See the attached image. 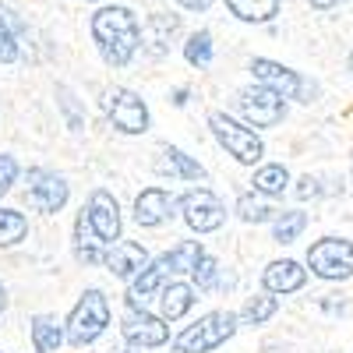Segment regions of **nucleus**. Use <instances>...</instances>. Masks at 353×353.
<instances>
[{
  "label": "nucleus",
  "mask_w": 353,
  "mask_h": 353,
  "mask_svg": "<svg viewBox=\"0 0 353 353\" xmlns=\"http://www.w3.org/2000/svg\"><path fill=\"white\" fill-rule=\"evenodd\" d=\"M92 39L110 68H128L141 46V25L128 8H99L92 14Z\"/></svg>",
  "instance_id": "f257e3e1"
},
{
  "label": "nucleus",
  "mask_w": 353,
  "mask_h": 353,
  "mask_svg": "<svg viewBox=\"0 0 353 353\" xmlns=\"http://www.w3.org/2000/svg\"><path fill=\"white\" fill-rule=\"evenodd\" d=\"M110 325V301H106V293L103 290H85L81 293V301L71 307L68 314V343L71 346H88V343H96Z\"/></svg>",
  "instance_id": "f03ea898"
},
{
  "label": "nucleus",
  "mask_w": 353,
  "mask_h": 353,
  "mask_svg": "<svg viewBox=\"0 0 353 353\" xmlns=\"http://www.w3.org/2000/svg\"><path fill=\"white\" fill-rule=\"evenodd\" d=\"M233 332H237V314L233 311H209L205 318H198L194 325H188L173 339V353H212Z\"/></svg>",
  "instance_id": "7ed1b4c3"
},
{
  "label": "nucleus",
  "mask_w": 353,
  "mask_h": 353,
  "mask_svg": "<svg viewBox=\"0 0 353 353\" xmlns=\"http://www.w3.org/2000/svg\"><path fill=\"white\" fill-rule=\"evenodd\" d=\"M209 128H212L216 141H219L223 149H226L233 159H237V163L254 166V163L265 156V145H261V138L254 134V128L237 124V121H233V117H226L223 110L209 113Z\"/></svg>",
  "instance_id": "20e7f679"
},
{
  "label": "nucleus",
  "mask_w": 353,
  "mask_h": 353,
  "mask_svg": "<svg viewBox=\"0 0 353 353\" xmlns=\"http://www.w3.org/2000/svg\"><path fill=\"white\" fill-rule=\"evenodd\" d=\"M307 269L318 279H329V283L350 279L353 276V244L343 237H321L307 251Z\"/></svg>",
  "instance_id": "39448f33"
},
{
  "label": "nucleus",
  "mask_w": 353,
  "mask_h": 353,
  "mask_svg": "<svg viewBox=\"0 0 353 353\" xmlns=\"http://www.w3.org/2000/svg\"><path fill=\"white\" fill-rule=\"evenodd\" d=\"M103 110L110 117V124L121 134H145L149 131V106H145V99L138 92H131V88L113 85L103 96Z\"/></svg>",
  "instance_id": "423d86ee"
},
{
  "label": "nucleus",
  "mask_w": 353,
  "mask_h": 353,
  "mask_svg": "<svg viewBox=\"0 0 353 353\" xmlns=\"http://www.w3.org/2000/svg\"><path fill=\"white\" fill-rule=\"evenodd\" d=\"M251 74H254V81H258V85H269V88H276V92H279V96H286V99L311 103V99L318 96L314 81L301 78L297 71L286 68V64L269 61V57H254V61H251Z\"/></svg>",
  "instance_id": "0eeeda50"
},
{
  "label": "nucleus",
  "mask_w": 353,
  "mask_h": 353,
  "mask_svg": "<svg viewBox=\"0 0 353 353\" xmlns=\"http://www.w3.org/2000/svg\"><path fill=\"white\" fill-rule=\"evenodd\" d=\"M237 110L244 113V121L254 128H276L286 117V96H279L269 85H251L241 88L237 96Z\"/></svg>",
  "instance_id": "6e6552de"
},
{
  "label": "nucleus",
  "mask_w": 353,
  "mask_h": 353,
  "mask_svg": "<svg viewBox=\"0 0 353 353\" xmlns=\"http://www.w3.org/2000/svg\"><path fill=\"white\" fill-rule=\"evenodd\" d=\"M176 205H181V216L184 223L194 230V233H212L226 223V209L223 201L209 191V188H191L184 191L181 198H176Z\"/></svg>",
  "instance_id": "1a4fd4ad"
},
{
  "label": "nucleus",
  "mask_w": 353,
  "mask_h": 353,
  "mask_svg": "<svg viewBox=\"0 0 353 353\" xmlns=\"http://www.w3.org/2000/svg\"><path fill=\"white\" fill-rule=\"evenodd\" d=\"M163 321H166V318H156V314H149L145 307H138V304L128 301V314H124L121 332H124V339H128L131 346H138V350H156V346H163V343L170 339V329L163 325Z\"/></svg>",
  "instance_id": "9d476101"
},
{
  "label": "nucleus",
  "mask_w": 353,
  "mask_h": 353,
  "mask_svg": "<svg viewBox=\"0 0 353 353\" xmlns=\"http://www.w3.org/2000/svg\"><path fill=\"white\" fill-rule=\"evenodd\" d=\"M28 201L36 205L39 212H61L68 205V181L57 176L50 170H28Z\"/></svg>",
  "instance_id": "9b49d317"
},
{
  "label": "nucleus",
  "mask_w": 353,
  "mask_h": 353,
  "mask_svg": "<svg viewBox=\"0 0 353 353\" xmlns=\"http://www.w3.org/2000/svg\"><path fill=\"white\" fill-rule=\"evenodd\" d=\"M85 212H88V223H92V230L99 233L103 244H117V241H121V205H117V198L110 191L99 188V191L88 194Z\"/></svg>",
  "instance_id": "f8f14e48"
},
{
  "label": "nucleus",
  "mask_w": 353,
  "mask_h": 353,
  "mask_svg": "<svg viewBox=\"0 0 353 353\" xmlns=\"http://www.w3.org/2000/svg\"><path fill=\"white\" fill-rule=\"evenodd\" d=\"M103 265H106V269H110L117 279L134 283V279L145 272V265H149V254H145V248L134 244V241H117V244L106 251Z\"/></svg>",
  "instance_id": "ddd939ff"
},
{
  "label": "nucleus",
  "mask_w": 353,
  "mask_h": 353,
  "mask_svg": "<svg viewBox=\"0 0 353 353\" xmlns=\"http://www.w3.org/2000/svg\"><path fill=\"white\" fill-rule=\"evenodd\" d=\"M173 209H176L173 194H166L163 188H145L134 198V223L138 226H159L173 216Z\"/></svg>",
  "instance_id": "4468645a"
},
{
  "label": "nucleus",
  "mask_w": 353,
  "mask_h": 353,
  "mask_svg": "<svg viewBox=\"0 0 353 353\" xmlns=\"http://www.w3.org/2000/svg\"><path fill=\"white\" fill-rule=\"evenodd\" d=\"M307 283V269H301V261L293 258H283V261H272L269 269L261 272V286L265 293H297L301 286Z\"/></svg>",
  "instance_id": "2eb2a0df"
},
{
  "label": "nucleus",
  "mask_w": 353,
  "mask_h": 353,
  "mask_svg": "<svg viewBox=\"0 0 353 353\" xmlns=\"http://www.w3.org/2000/svg\"><path fill=\"white\" fill-rule=\"evenodd\" d=\"M156 170L163 176H176V181H205V166L194 156H188L184 149H176V145H163Z\"/></svg>",
  "instance_id": "dca6fc26"
},
{
  "label": "nucleus",
  "mask_w": 353,
  "mask_h": 353,
  "mask_svg": "<svg viewBox=\"0 0 353 353\" xmlns=\"http://www.w3.org/2000/svg\"><path fill=\"white\" fill-rule=\"evenodd\" d=\"M99 233L92 230V223H88V212L81 209V216H78V223H74V254H78V261H85V265H99L106 254L99 251Z\"/></svg>",
  "instance_id": "f3484780"
},
{
  "label": "nucleus",
  "mask_w": 353,
  "mask_h": 353,
  "mask_svg": "<svg viewBox=\"0 0 353 353\" xmlns=\"http://www.w3.org/2000/svg\"><path fill=\"white\" fill-rule=\"evenodd\" d=\"M64 339H68V329H61L57 318H50V314L32 318V346H36V353H57Z\"/></svg>",
  "instance_id": "a211bd4d"
},
{
  "label": "nucleus",
  "mask_w": 353,
  "mask_h": 353,
  "mask_svg": "<svg viewBox=\"0 0 353 353\" xmlns=\"http://www.w3.org/2000/svg\"><path fill=\"white\" fill-rule=\"evenodd\" d=\"M159 304H163V318L176 321L194 307V290L188 283H166V290L159 293Z\"/></svg>",
  "instance_id": "6ab92c4d"
},
{
  "label": "nucleus",
  "mask_w": 353,
  "mask_h": 353,
  "mask_svg": "<svg viewBox=\"0 0 353 353\" xmlns=\"http://www.w3.org/2000/svg\"><path fill=\"white\" fill-rule=\"evenodd\" d=\"M223 4L230 8L233 18H241V21H272L279 14V0H223Z\"/></svg>",
  "instance_id": "aec40b11"
},
{
  "label": "nucleus",
  "mask_w": 353,
  "mask_h": 353,
  "mask_svg": "<svg viewBox=\"0 0 353 353\" xmlns=\"http://www.w3.org/2000/svg\"><path fill=\"white\" fill-rule=\"evenodd\" d=\"M251 184H254V191L265 194V198H279V194L286 191V184H290V173H286L283 163H269V166H261V170L254 173Z\"/></svg>",
  "instance_id": "412c9836"
},
{
  "label": "nucleus",
  "mask_w": 353,
  "mask_h": 353,
  "mask_svg": "<svg viewBox=\"0 0 353 353\" xmlns=\"http://www.w3.org/2000/svg\"><path fill=\"white\" fill-rule=\"evenodd\" d=\"M25 233H28V219L18 209H0V248L25 241Z\"/></svg>",
  "instance_id": "4be33fe9"
},
{
  "label": "nucleus",
  "mask_w": 353,
  "mask_h": 353,
  "mask_svg": "<svg viewBox=\"0 0 353 353\" xmlns=\"http://www.w3.org/2000/svg\"><path fill=\"white\" fill-rule=\"evenodd\" d=\"M307 230V212H283L272 226V241L276 244H293Z\"/></svg>",
  "instance_id": "5701e85b"
},
{
  "label": "nucleus",
  "mask_w": 353,
  "mask_h": 353,
  "mask_svg": "<svg viewBox=\"0 0 353 353\" xmlns=\"http://www.w3.org/2000/svg\"><path fill=\"white\" fill-rule=\"evenodd\" d=\"M184 57L191 68H209L212 64V32H194L188 43H184Z\"/></svg>",
  "instance_id": "b1692460"
},
{
  "label": "nucleus",
  "mask_w": 353,
  "mask_h": 353,
  "mask_svg": "<svg viewBox=\"0 0 353 353\" xmlns=\"http://www.w3.org/2000/svg\"><path fill=\"white\" fill-rule=\"evenodd\" d=\"M237 216H241L244 223H269V219L276 216V209H272L269 201L254 198V194H241V198H237Z\"/></svg>",
  "instance_id": "393cba45"
},
{
  "label": "nucleus",
  "mask_w": 353,
  "mask_h": 353,
  "mask_svg": "<svg viewBox=\"0 0 353 353\" xmlns=\"http://www.w3.org/2000/svg\"><path fill=\"white\" fill-rule=\"evenodd\" d=\"M276 311H279V301L272 297V293H261V297H251L244 304V321L248 325H261V321H269Z\"/></svg>",
  "instance_id": "a878e982"
},
{
  "label": "nucleus",
  "mask_w": 353,
  "mask_h": 353,
  "mask_svg": "<svg viewBox=\"0 0 353 353\" xmlns=\"http://www.w3.org/2000/svg\"><path fill=\"white\" fill-rule=\"evenodd\" d=\"M149 43H152V53H166V46H170V36L176 32V18H170V14H156V18H149Z\"/></svg>",
  "instance_id": "bb28decb"
},
{
  "label": "nucleus",
  "mask_w": 353,
  "mask_h": 353,
  "mask_svg": "<svg viewBox=\"0 0 353 353\" xmlns=\"http://www.w3.org/2000/svg\"><path fill=\"white\" fill-rule=\"evenodd\" d=\"M11 61H18V39L4 18V8H0V64H11Z\"/></svg>",
  "instance_id": "cd10ccee"
},
{
  "label": "nucleus",
  "mask_w": 353,
  "mask_h": 353,
  "mask_svg": "<svg viewBox=\"0 0 353 353\" xmlns=\"http://www.w3.org/2000/svg\"><path fill=\"white\" fill-rule=\"evenodd\" d=\"M191 276H194L198 290H212V286H216V276H219V261H216V258H209V254H205V258L198 261V269H194Z\"/></svg>",
  "instance_id": "c85d7f7f"
},
{
  "label": "nucleus",
  "mask_w": 353,
  "mask_h": 353,
  "mask_svg": "<svg viewBox=\"0 0 353 353\" xmlns=\"http://www.w3.org/2000/svg\"><path fill=\"white\" fill-rule=\"evenodd\" d=\"M14 181H18V163H14V156H0V198L11 191Z\"/></svg>",
  "instance_id": "c756f323"
},
{
  "label": "nucleus",
  "mask_w": 353,
  "mask_h": 353,
  "mask_svg": "<svg viewBox=\"0 0 353 353\" xmlns=\"http://www.w3.org/2000/svg\"><path fill=\"white\" fill-rule=\"evenodd\" d=\"M314 194H318V181H314V176H301L297 198H314Z\"/></svg>",
  "instance_id": "7c9ffc66"
},
{
  "label": "nucleus",
  "mask_w": 353,
  "mask_h": 353,
  "mask_svg": "<svg viewBox=\"0 0 353 353\" xmlns=\"http://www.w3.org/2000/svg\"><path fill=\"white\" fill-rule=\"evenodd\" d=\"M176 4H181V8H188V11H205V8L212 4V0H176Z\"/></svg>",
  "instance_id": "2f4dec72"
},
{
  "label": "nucleus",
  "mask_w": 353,
  "mask_h": 353,
  "mask_svg": "<svg viewBox=\"0 0 353 353\" xmlns=\"http://www.w3.org/2000/svg\"><path fill=\"white\" fill-rule=\"evenodd\" d=\"M307 4H311L314 11H332V8L339 4V0H307Z\"/></svg>",
  "instance_id": "473e14b6"
},
{
  "label": "nucleus",
  "mask_w": 353,
  "mask_h": 353,
  "mask_svg": "<svg viewBox=\"0 0 353 353\" xmlns=\"http://www.w3.org/2000/svg\"><path fill=\"white\" fill-rule=\"evenodd\" d=\"M173 103H176V106H184V103H188V92H184V88H181V92H173Z\"/></svg>",
  "instance_id": "72a5a7b5"
},
{
  "label": "nucleus",
  "mask_w": 353,
  "mask_h": 353,
  "mask_svg": "<svg viewBox=\"0 0 353 353\" xmlns=\"http://www.w3.org/2000/svg\"><path fill=\"white\" fill-rule=\"evenodd\" d=\"M4 307H8V293H4V286H0V314H4Z\"/></svg>",
  "instance_id": "f704fd0d"
},
{
  "label": "nucleus",
  "mask_w": 353,
  "mask_h": 353,
  "mask_svg": "<svg viewBox=\"0 0 353 353\" xmlns=\"http://www.w3.org/2000/svg\"><path fill=\"white\" fill-rule=\"evenodd\" d=\"M350 71H353V53H350Z\"/></svg>",
  "instance_id": "c9c22d12"
},
{
  "label": "nucleus",
  "mask_w": 353,
  "mask_h": 353,
  "mask_svg": "<svg viewBox=\"0 0 353 353\" xmlns=\"http://www.w3.org/2000/svg\"><path fill=\"white\" fill-rule=\"evenodd\" d=\"M128 353H134V350H128Z\"/></svg>",
  "instance_id": "e433bc0d"
}]
</instances>
